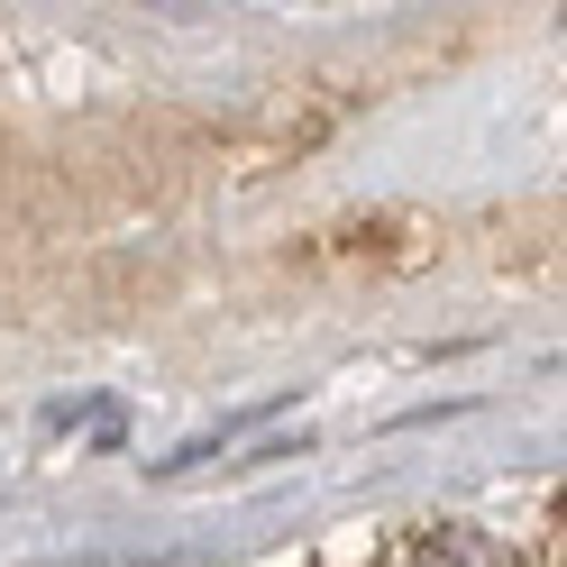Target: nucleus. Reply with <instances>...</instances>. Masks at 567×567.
<instances>
[]
</instances>
